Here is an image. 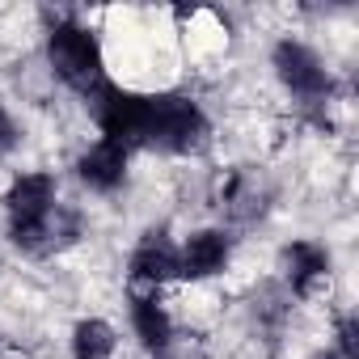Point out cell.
<instances>
[{
  "label": "cell",
  "mask_w": 359,
  "mask_h": 359,
  "mask_svg": "<svg viewBox=\"0 0 359 359\" xmlns=\"http://www.w3.org/2000/svg\"><path fill=\"white\" fill-rule=\"evenodd\" d=\"M208 135L203 114L187 97H148V144L173 148V152H191Z\"/></svg>",
  "instance_id": "cell-1"
},
{
  "label": "cell",
  "mask_w": 359,
  "mask_h": 359,
  "mask_svg": "<svg viewBox=\"0 0 359 359\" xmlns=\"http://www.w3.org/2000/svg\"><path fill=\"white\" fill-rule=\"evenodd\" d=\"M51 64H55V72H60L72 89H81L85 97H89L97 85H106L97 43H93L85 30H76V26H60V30L51 34Z\"/></svg>",
  "instance_id": "cell-2"
},
{
  "label": "cell",
  "mask_w": 359,
  "mask_h": 359,
  "mask_svg": "<svg viewBox=\"0 0 359 359\" xmlns=\"http://www.w3.org/2000/svg\"><path fill=\"white\" fill-rule=\"evenodd\" d=\"M275 68H279V76H283V85H287L292 93L317 97V93H325V89H330V81H325V72H321L317 55H313V51H304L300 43H283V47L275 51Z\"/></svg>",
  "instance_id": "cell-3"
},
{
  "label": "cell",
  "mask_w": 359,
  "mask_h": 359,
  "mask_svg": "<svg viewBox=\"0 0 359 359\" xmlns=\"http://www.w3.org/2000/svg\"><path fill=\"white\" fill-rule=\"evenodd\" d=\"M123 165H127V148L102 140L97 148H89L81 156V177H85L89 187H97V191H110V187L123 182Z\"/></svg>",
  "instance_id": "cell-4"
},
{
  "label": "cell",
  "mask_w": 359,
  "mask_h": 359,
  "mask_svg": "<svg viewBox=\"0 0 359 359\" xmlns=\"http://www.w3.org/2000/svg\"><path fill=\"white\" fill-rule=\"evenodd\" d=\"M131 275L144 279V283H165V279H173V275H182V258H177L165 241L148 237V241L135 250V258H131Z\"/></svg>",
  "instance_id": "cell-5"
},
{
  "label": "cell",
  "mask_w": 359,
  "mask_h": 359,
  "mask_svg": "<svg viewBox=\"0 0 359 359\" xmlns=\"http://www.w3.org/2000/svg\"><path fill=\"white\" fill-rule=\"evenodd\" d=\"M229 258V241L220 233H195L182 254V275H216Z\"/></svg>",
  "instance_id": "cell-6"
},
{
  "label": "cell",
  "mask_w": 359,
  "mask_h": 359,
  "mask_svg": "<svg viewBox=\"0 0 359 359\" xmlns=\"http://www.w3.org/2000/svg\"><path fill=\"white\" fill-rule=\"evenodd\" d=\"M131 317H135V330H140L144 346H165L169 342V317H165V309L152 296H135Z\"/></svg>",
  "instance_id": "cell-7"
},
{
  "label": "cell",
  "mask_w": 359,
  "mask_h": 359,
  "mask_svg": "<svg viewBox=\"0 0 359 359\" xmlns=\"http://www.w3.org/2000/svg\"><path fill=\"white\" fill-rule=\"evenodd\" d=\"M72 351H76V359H106L114 351V330L106 321H81L76 338H72Z\"/></svg>",
  "instance_id": "cell-8"
},
{
  "label": "cell",
  "mask_w": 359,
  "mask_h": 359,
  "mask_svg": "<svg viewBox=\"0 0 359 359\" xmlns=\"http://www.w3.org/2000/svg\"><path fill=\"white\" fill-rule=\"evenodd\" d=\"M287 271H292V283H296V287H309L317 275H325V250H317V245H309V241L292 245V250H287Z\"/></svg>",
  "instance_id": "cell-9"
},
{
  "label": "cell",
  "mask_w": 359,
  "mask_h": 359,
  "mask_svg": "<svg viewBox=\"0 0 359 359\" xmlns=\"http://www.w3.org/2000/svg\"><path fill=\"white\" fill-rule=\"evenodd\" d=\"M13 140H18V131H13V123H9V114H5V106H0V152H9V148H13Z\"/></svg>",
  "instance_id": "cell-10"
},
{
  "label": "cell",
  "mask_w": 359,
  "mask_h": 359,
  "mask_svg": "<svg viewBox=\"0 0 359 359\" xmlns=\"http://www.w3.org/2000/svg\"><path fill=\"white\" fill-rule=\"evenodd\" d=\"M342 355L355 359L359 355V342H355V321H342Z\"/></svg>",
  "instance_id": "cell-11"
}]
</instances>
